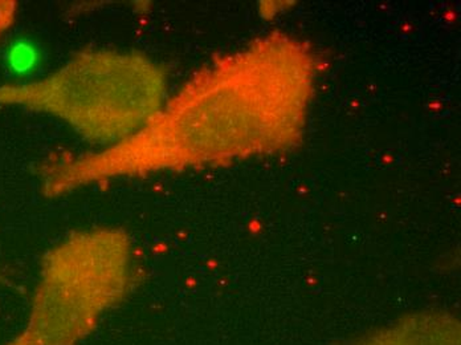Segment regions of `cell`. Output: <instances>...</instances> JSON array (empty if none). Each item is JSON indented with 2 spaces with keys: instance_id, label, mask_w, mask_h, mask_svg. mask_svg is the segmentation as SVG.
Here are the masks:
<instances>
[{
  "instance_id": "cell-4",
  "label": "cell",
  "mask_w": 461,
  "mask_h": 345,
  "mask_svg": "<svg viewBox=\"0 0 461 345\" xmlns=\"http://www.w3.org/2000/svg\"><path fill=\"white\" fill-rule=\"evenodd\" d=\"M15 3L0 2V36L8 30L15 18Z\"/></svg>"
},
{
  "instance_id": "cell-3",
  "label": "cell",
  "mask_w": 461,
  "mask_h": 345,
  "mask_svg": "<svg viewBox=\"0 0 461 345\" xmlns=\"http://www.w3.org/2000/svg\"><path fill=\"white\" fill-rule=\"evenodd\" d=\"M131 247L113 230L83 232L44 260L27 325L7 345H75L131 285Z\"/></svg>"
},
{
  "instance_id": "cell-2",
  "label": "cell",
  "mask_w": 461,
  "mask_h": 345,
  "mask_svg": "<svg viewBox=\"0 0 461 345\" xmlns=\"http://www.w3.org/2000/svg\"><path fill=\"white\" fill-rule=\"evenodd\" d=\"M166 88L162 67L145 55L89 50L41 80L0 86V105L50 114L108 148L136 134L161 112Z\"/></svg>"
},
{
  "instance_id": "cell-1",
  "label": "cell",
  "mask_w": 461,
  "mask_h": 345,
  "mask_svg": "<svg viewBox=\"0 0 461 345\" xmlns=\"http://www.w3.org/2000/svg\"><path fill=\"white\" fill-rule=\"evenodd\" d=\"M316 71L305 41L269 33L194 76L129 139L48 159L41 165V189L58 197L121 177L288 150L303 139Z\"/></svg>"
}]
</instances>
